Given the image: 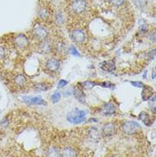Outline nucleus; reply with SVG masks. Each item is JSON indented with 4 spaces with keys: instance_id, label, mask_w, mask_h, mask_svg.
Instances as JSON below:
<instances>
[{
    "instance_id": "f257e3e1",
    "label": "nucleus",
    "mask_w": 156,
    "mask_h": 157,
    "mask_svg": "<svg viewBox=\"0 0 156 157\" xmlns=\"http://www.w3.org/2000/svg\"><path fill=\"white\" fill-rule=\"evenodd\" d=\"M86 113L84 110L74 109L69 112L67 115V120L68 122L72 124H79L82 123L85 120Z\"/></svg>"
},
{
    "instance_id": "f03ea898",
    "label": "nucleus",
    "mask_w": 156,
    "mask_h": 157,
    "mask_svg": "<svg viewBox=\"0 0 156 157\" xmlns=\"http://www.w3.org/2000/svg\"><path fill=\"white\" fill-rule=\"evenodd\" d=\"M33 36L38 40H40V41L46 39L48 38V35H49L48 29L41 24H36L33 27Z\"/></svg>"
},
{
    "instance_id": "7ed1b4c3",
    "label": "nucleus",
    "mask_w": 156,
    "mask_h": 157,
    "mask_svg": "<svg viewBox=\"0 0 156 157\" xmlns=\"http://www.w3.org/2000/svg\"><path fill=\"white\" fill-rule=\"evenodd\" d=\"M122 130L125 133L128 135H132L141 130V125L136 121H127L123 124Z\"/></svg>"
},
{
    "instance_id": "20e7f679",
    "label": "nucleus",
    "mask_w": 156,
    "mask_h": 157,
    "mask_svg": "<svg viewBox=\"0 0 156 157\" xmlns=\"http://www.w3.org/2000/svg\"><path fill=\"white\" fill-rule=\"evenodd\" d=\"M87 3L85 0H73L71 3V9L76 14L84 13L86 11Z\"/></svg>"
},
{
    "instance_id": "39448f33",
    "label": "nucleus",
    "mask_w": 156,
    "mask_h": 157,
    "mask_svg": "<svg viewBox=\"0 0 156 157\" xmlns=\"http://www.w3.org/2000/svg\"><path fill=\"white\" fill-rule=\"evenodd\" d=\"M13 42H14V45L19 49H24V48L28 47L29 45L28 38L22 34H19L16 35L13 38Z\"/></svg>"
},
{
    "instance_id": "423d86ee",
    "label": "nucleus",
    "mask_w": 156,
    "mask_h": 157,
    "mask_svg": "<svg viewBox=\"0 0 156 157\" xmlns=\"http://www.w3.org/2000/svg\"><path fill=\"white\" fill-rule=\"evenodd\" d=\"M71 39L77 44H84L86 40V34L82 29H75L71 33Z\"/></svg>"
},
{
    "instance_id": "0eeeda50",
    "label": "nucleus",
    "mask_w": 156,
    "mask_h": 157,
    "mask_svg": "<svg viewBox=\"0 0 156 157\" xmlns=\"http://www.w3.org/2000/svg\"><path fill=\"white\" fill-rule=\"evenodd\" d=\"M23 101L28 105H47V102L40 97H23Z\"/></svg>"
},
{
    "instance_id": "6e6552de",
    "label": "nucleus",
    "mask_w": 156,
    "mask_h": 157,
    "mask_svg": "<svg viewBox=\"0 0 156 157\" xmlns=\"http://www.w3.org/2000/svg\"><path fill=\"white\" fill-rule=\"evenodd\" d=\"M39 49L40 52H42L44 54H49L52 51L53 45H52V43L49 39H46L41 41V43L39 44Z\"/></svg>"
},
{
    "instance_id": "1a4fd4ad",
    "label": "nucleus",
    "mask_w": 156,
    "mask_h": 157,
    "mask_svg": "<svg viewBox=\"0 0 156 157\" xmlns=\"http://www.w3.org/2000/svg\"><path fill=\"white\" fill-rule=\"evenodd\" d=\"M45 67H46V68L49 71H50V72H56V71H57L59 69L60 62L56 58H50V59H48L46 61Z\"/></svg>"
},
{
    "instance_id": "9d476101",
    "label": "nucleus",
    "mask_w": 156,
    "mask_h": 157,
    "mask_svg": "<svg viewBox=\"0 0 156 157\" xmlns=\"http://www.w3.org/2000/svg\"><path fill=\"white\" fill-rule=\"evenodd\" d=\"M115 131H116V126L113 123H107L103 126L102 134L106 137H109L113 135L115 133Z\"/></svg>"
},
{
    "instance_id": "9b49d317",
    "label": "nucleus",
    "mask_w": 156,
    "mask_h": 157,
    "mask_svg": "<svg viewBox=\"0 0 156 157\" xmlns=\"http://www.w3.org/2000/svg\"><path fill=\"white\" fill-rule=\"evenodd\" d=\"M101 111L105 115H111V114H113L115 113V107L113 103L107 102L102 107Z\"/></svg>"
},
{
    "instance_id": "f8f14e48",
    "label": "nucleus",
    "mask_w": 156,
    "mask_h": 157,
    "mask_svg": "<svg viewBox=\"0 0 156 157\" xmlns=\"http://www.w3.org/2000/svg\"><path fill=\"white\" fill-rule=\"evenodd\" d=\"M55 49H56V51L57 52V54H59L61 56H66L68 51V48H67V45L63 41H59L56 45Z\"/></svg>"
},
{
    "instance_id": "ddd939ff",
    "label": "nucleus",
    "mask_w": 156,
    "mask_h": 157,
    "mask_svg": "<svg viewBox=\"0 0 156 157\" xmlns=\"http://www.w3.org/2000/svg\"><path fill=\"white\" fill-rule=\"evenodd\" d=\"M38 16L39 19L41 20H44V21H46L50 18V11H48L47 8L45 7H41L38 10Z\"/></svg>"
},
{
    "instance_id": "4468645a",
    "label": "nucleus",
    "mask_w": 156,
    "mask_h": 157,
    "mask_svg": "<svg viewBox=\"0 0 156 157\" xmlns=\"http://www.w3.org/2000/svg\"><path fill=\"white\" fill-rule=\"evenodd\" d=\"M153 91L152 88L148 87V86H144L143 87V90L142 91V98L144 100V101H147L149 100L150 97H152L153 96Z\"/></svg>"
},
{
    "instance_id": "2eb2a0df",
    "label": "nucleus",
    "mask_w": 156,
    "mask_h": 157,
    "mask_svg": "<svg viewBox=\"0 0 156 157\" xmlns=\"http://www.w3.org/2000/svg\"><path fill=\"white\" fill-rule=\"evenodd\" d=\"M62 157H77V153L76 151L70 147L64 148L61 153Z\"/></svg>"
},
{
    "instance_id": "dca6fc26",
    "label": "nucleus",
    "mask_w": 156,
    "mask_h": 157,
    "mask_svg": "<svg viewBox=\"0 0 156 157\" xmlns=\"http://www.w3.org/2000/svg\"><path fill=\"white\" fill-rule=\"evenodd\" d=\"M139 119L144 123L145 125L147 126H150L152 124H153V121L150 120V117H149V114L146 112H141L139 114Z\"/></svg>"
},
{
    "instance_id": "f3484780",
    "label": "nucleus",
    "mask_w": 156,
    "mask_h": 157,
    "mask_svg": "<svg viewBox=\"0 0 156 157\" xmlns=\"http://www.w3.org/2000/svg\"><path fill=\"white\" fill-rule=\"evenodd\" d=\"M115 62L113 61H107L102 63V70L106 71V72H113L115 69Z\"/></svg>"
},
{
    "instance_id": "a211bd4d",
    "label": "nucleus",
    "mask_w": 156,
    "mask_h": 157,
    "mask_svg": "<svg viewBox=\"0 0 156 157\" xmlns=\"http://www.w3.org/2000/svg\"><path fill=\"white\" fill-rule=\"evenodd\" d=\"M73 93L75 98H76L79 102L83 103V102H85V94L81 90L76 88V89L73 90Z\"/></svg>"
},
{
    "instance_id": "6ab92c4d",
    "label": "nucleus",
    "mask_w": 156,
    "mask_h": 157,
    "mask_svg": "<svg viewBox=\"0 0 156 157\" xmlns=\"http://www.w3.org/2000/svg\"><path fill=\"white\" fill-rule=\"evenodd\" d=\"M45 155H46V157H61V153L57 148L50 147L46 151Z\"/></svg>"
},
{
    "instance_id": "aec40b11",
    "label": "nucleus",
    "mask_w": 156,
    "mask_h": 157,
    "mask_svg": "<svg viewBox=\"0 0 156 157\" xmlns=\"http://www.w3.org/2000/svg\"><path fill=\"white\" fill-rule=\"evenodd\" d=\"M14 82L18 86H24L27 83V78L23 74H18L14 78Z\"/></svg>"
},
{
    "instance_id": "412c9836",
    "label": "nucleus",
    "mask_w": 156,
    "mask_h": 157,
    "mask_svg": "<svg viewBox=\"0 0 156 157\" xmlns=\"http://www.w3.org/2000/svg\"><path fill=\"white\" fill-rule=\"evenodd\" d=\"M89 136L92 140L97 141L100 139V131L96 127H91L89 130Z\"/></svg>"
},
{
    "instance_id": "4be33fe9",
    "label": "nucleus",
    "mask_w": 156,
    "mask_h": 157,
    "mask_svg": "<svg viewBox=\"0 0 156 157\" xmlns=\"http://www.w3.org/2000/svg\"><path fill=\"white\" fill-rule=\"evenodd\" d=\"M133 3L137 9H143L147 4V0H133Z\"/></svg>"
},
{
    "instance_id": "5701e85b",
    "label": "nucleus",
    "mask_w": 156,
    "mask_h": 157,
    "mask_svg": "<svg viewBox=\"0 0 156 157\" xmlns=\"http://www.w3.org/2000/svg\"><path fill=\"white\" fill-rule=\"evenodd\" d=\"M80 85H81V86H82V88H83V89H85V90H90V89L93 88V87H94V86L96 85V83H95V82H92V81H85V82H83V83H81Z\"/></svg>"
},
{
    "instance_id": "b1692460",
    "label": "nucleus",
    "mask_w": 156,
    "mask_h": 157,
    "mask_svg": "<svg viewBox=\"0 0 156 157\" xmlns=\"http://www.w3.org/2000/svg\"><path fill=\"white\" fill-rule=\"evenodd\" d=\"M55 18H56V23H57V24L62 25V24L64 23L65 18H64L63 14H62L61 11H59V12H57V13H56V15Z\"/></svg>"
},
{
    "instance_id": "393cba45",
    "label": "nucleus",
    "mask_w": 156,
    "mask_h": 157,
    "mask_svg": "<svg viewBox=\"0 0 156 157\" xmlns=\"http://www.w3.org/2000/svg\"><path fill=\"white\" fill-rule=\"evenodd\" d=\"M148 106L151 109V111L155 114L156 112V107H155V95H153L152 97H151V100L148 102Z\"/></svg>"
},
{
    "instance_id": "a878e982",
    "label": "nucleus",
    "mask_w": 156,
    "mask_h": 157,
    "mask_svg": "<svg viewBox=\"0 0 156 157\" xmlns=\"http://www.w3.org/2000/svg\"><path fill=\"white\" fill-rule=\"evenodd\" d=\"M61 97H62V95H61L60 92H55V93L51 96L50 99H51V101H52L54 103H56V102H58L61 100Z\"/></svg>"
},
{
    "instance_id": "bb28decb",
    "label": "nucleus",
    "mask_w": 156,
    "mask_h": 157,
    "mask_svg": "<svg viewBox=\"0 0 156 157\" xmlns=\"http://www.w3.org/2000/svg\"><path fill=\"white\" fill-rule=\"evenodd\" d=\"M69 51H70V53L72 54V56H77V57L81 56V55L79 54V52L77 51V49H76L73 45H71V46L69 47Z\"/></svg>"
},
{
    "instance_id": "cd10ccee",
    "label": "nucleus",
    "mask_w": 156,
    "mask_h": 157,
    "mask_svg": "<svg viewBox=\"0 0 156 157\" xmlns=\"http://www.w3.org/2000/svg\"><path fill=\"white\" fill-rule=\"evenodd\" d=\"M125 0H110V4H112L113 6H121L125 4Z\"/></svg>"
},
{
    "instance_id": "c85d7f7f",
    "label": "nucleus",
    "mask_w": 156,
    "mask_h": 157,
    "mask_svg": "<svg viewBox=\"0 0 156 157\" xmlns=\"http://www.w3.org/2000/svg\"><path fill=\"white\" fill-rule=\"evenodd\" d=\"M35 88L38 90V91H46L49 89L48 85H46L45 84H43V83H40V84H38L35 85Z\"/></svg>"
},
{
    "instance_id": "c756f323",
    "label": "nucleus",
    "mask_w": 156,
    "mask_h": 157,
    "mask_svg": "<svg viewBox=\"0 0 156 157\" xmlns=\"http://www.w3.org/2000/svg\"><path fill=\"white\" fill-rule=\"evenodd\" d=\"M130 84L135 86V87H138V88H143L145 85L143 83L140 82V81H130Z\"/></svg>"
},
{
    "instance_id": "7c9ffc66",
    "label": "nucleus",
    "mask_w": 156,
    "mask_h": 157,
    "mask_svg": "<svg viewBox=\"0 0 156 157\" xmlns=\"http://www.w3.org/2000/svg\"><path fill=\"white\" fill-rule=\"evenodd\" d=\"M68 81L67 80H65V79H60V81H59V84H58V87L59 88H62V87H64V86H66L67 85H68Z\"/></svg>"
},
{
    "instance_id": "2f4dec72",
    "label": "nucleus",
    "mask_w": 156,
    "mask_h": 157,
    "mask_svg": "<svg viewBox=\"0 0 156 157\" xmlns=\"http://www.w3.org/2000/svg\"><path fill=\"white\" fill-rule=\"evenodd\" d=\"M140 28H141V31L142 32H146L147 30V23L144 22V23H141L140 24Z\"/></svg>"
},
{
    "instance_id": "473e14b6",
    "label": "nucleus",
    "mask_w": 156,
    "mask_h": 157,
    "mask_svg": "<svg viewBox=\"0 0 156 157\" xmlns=\"http://www.w3.org/2000/svg\"><path fill=\"white\" fill-rule=\"evenodd\" d=\"M150 39H151L153 42H154V41H155V32H154V31L151 33V35H150Z\"/></svg>"
},
{
    "instance_id": "72a5a7b5",
    "label": "nucleus",
    "mask_w": 156,
    "mask_h": 157,
    "mask_svg": "<svg viewBox=\"0 0 156 157\" xmlns=\"http://www.w3.org/2000/svg\"><path fill=\"white\" fill-rule=\"evenodd\" d=\"M152 79H155V69L153 70V73H152Z\"/></svg>"
},
{
    "instance_id": "f704fd0d",
    "label": "nucleus",
    "mask_w": 156,
    "mask_h": 157,
    "mask_svg": "<svg viewBox=\"0 0 156 157\" xmlns=\"http://www.w3.org/2000/svg\"><path fill=\"white\" fill-rule=\"evenodd\" d=\"M147 74V71H145V72H144V74H143V78H146Z\"/></svg>"
}]
</instances>
